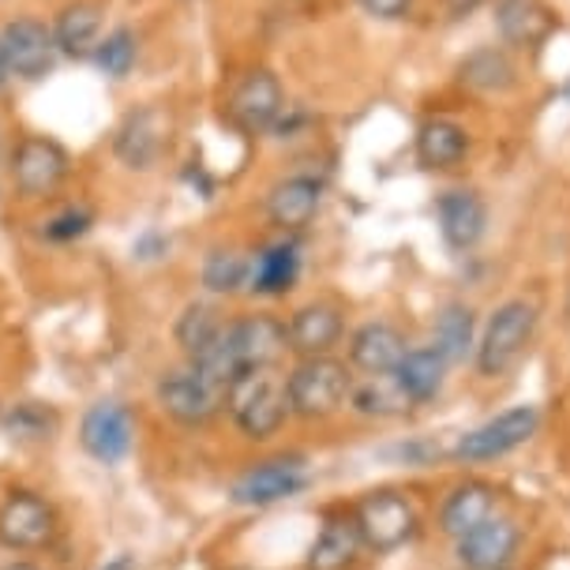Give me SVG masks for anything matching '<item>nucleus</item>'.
<instances>
[{
    "label": "nucleus",
    "instance_id": "f257e3e1",
    "mask_svg": "<svg viewBox=\"0 0 570 570\" xmlns=\"http://www.w3.org/2000/svg\"><path fill=\"white\" fill-rule=\"evenodd\" d=\"M226 410L248 440H271L289 416V394L278 368H244L226 391Z\"/></svg>",
    "mask_w": 570,
    "mask_h": 570
},
{
    "label": "nucleus",
    "instance_id": "f03ea898",
    "mask_svg": "<svg viewBox=\"0 0 570 570\" xmlns=\"http://www.w3.org/2000/svg\"><path fill=\"white\" fill-rule=\"evenodd\" d=\"M285 394H289V413L304 416V421H323L350 402L353 375L334 356H308L289 372Z\"/></svg>",
    "mask_w": 570,
    "mask_h": 570
},
{
    "label": "nucleus",
    "instance_id": "7ed1b4c3",
    "mask_svg": "<svg viewBox=\"0 0 570 570\" xmlns=\"http://www.w3.org/2000/svg\"><path fill=\"white\" fill-rule=\"evenodd\" d=\"M537 331V308L525 301H507L503 308H495V315L488 320V327L476 345V368L481 375H507L522 361V353L529 350Z\"/></svg>",
    "mask_w": 570,
    "mask_h": 570
},
{
    "label": "nucleus",
    "instance_id": "20e7f679",
    "mask_svg": "<svg viewBox=\"0 0 570 570\" xmlns=\"http://www.w3.org/2000/svg\"><path fill=\"white\" fill-rule=\"evenodd\" d=\"M353 522L361 529V541L372 552H399L402 544L413 541L416 533V511L413 503L399 492H372L356 503Z\"/></svg>",
    "mask_w": 570,
    "mask_h": 570
},
{
    "label": "nucleus",
    "instance_id": "39448f33",
    "mask_svg": "<svg viewBox=\"0 0 570 570\" xmlns=\"http://www.w3.org/2000/svg\"><path fill=\"white\" fill-rule=\"evenodd\" d=\"M68 177V150L57 139L46 136H27L16 142L12 150V180L19 196L27 199H46L65 185Z\"/></svg>",
    "mask_w": 570,
    "mask_h": 570
},
{
    "label": "nucleus",
    "instance_id": "423d86ee",
    "mask_svg": "<svg viewBox=\"0 0 570 570\" xmlns=\"http://www.w3.org/2000/svg\"><path fill=\"white\" fill-rule=\"evenodd\" d=\"M537 424H541V413H537L533 405H514V410L499 413L495 421L465 432L462 440H458L454 454L462 458V462H492V458L518 451V446L537 432Z\"/></svg>",
    "mask_w": 570,
    "mask_h": 570
},
{
    "label": "nucleus",
    "instance_id": "0eeeda50",
    "mask_svg": "<svg viewBox=\"0 0 570 570\" xmlns=\"http://www.w3.org/2000/svg\"><path fill=\"white\" fill-rule=\"evenodd\" d=\"M57 518L53 507L35 492H8L0 503V544L12 548V552H38L53 541Z\"/></svg>",
    "mask_w": 570,
    "mask_h": 570
},
{
    "label": "nucleus",
    "instance_id": "6e6552de",
    "mask_svg": "<svg viewBox=\"0 0 570 570\" xmlns=\"http://www.w3.org/2000/svg\"><path fill=\"white\" fill-rule=\"evenodd\" d=\"M282 109H285V95H282L278 76L267 68H259V71H248V76L237 83V90L229 95L226 114L240 131L259 136V131H271L278 125Z\"/></svg>",
    "mask_w": 570,
    "mask_h": 570
},
{
    "label": "nucleus",
    "instance_id": "1a4fd4ad",
    "mask_svg": "<svg viewBox=\"0 0 570 570\" xmlns=\"http://www.w3.org/2000/svg\"><path fill=\"white\" fill-rule=\"evenodd\" d=\"M79 440H83V451L101 465L125 462L131 454V443H136V421H131L128 405L120 402L90 405L83 424H79Z\"/></svg>",
    "mask_w": 570,
    "mask_h": 570
},
{
    "label": "nucleus",
    "instance_id": "9d476101",
    "mask_svg": "<svg viewBox=\"0 0 570 570\" xmlns=\"http://www.w3.org/2000/svg\"><path fill=\"white\" fill-rule=\"evenodd\" d=\"M158 405L177 424L199 428V424L214 421V413H218L222 405H226V394L214 391L207 380H199L196 372L185 368V372L161 375V383H158Z\"/></svg>",
    "mask_w": 570,
    "mask_h": 570
},
{
    "label": "nucleus",
    "instance_id": "9b49d317",
    "mask_svg": "<svg viewBox=\"0 0 570 570\" xmlns=\"http://www.w3.org/2000/svg\"><path fill=\"white\" fill-rule=\"evenodd\" d=\"M0 49H4L16 79H42L60 53L53 42V27L38 23V19H12L0 30Z\"/></svg>",
    "mask_w": 570,
    "mask_h": 570
},
{
    "label": "nucleus",
    "instance_id": "f8f14e48",
    "mask_svg": "<svg viewBox=\"0 0 570 570\" xmlns=\"http://www.w3.org/2000/svg\"><path fill=\"white\" fill-rule=\"evenodd\" d=\"M308 488V470L301 458H274V462H259L233 484V499L240 507H271L282 499H293Z\"/></svg>",
    "mask_w": 570,
    "mask_h": 570
},
{
    "label": "nucleus",
    "instance_id": "ddd939ff",
    "mask_svg": "<svg viewBox=\"0 0 570 570\" xmlns=\"http://www.w3.org/2000/svg\"><path fill=\"white\" fill-rule=\"evenodd\" d=\"M169 117L158 106H142L136 114L125 117V125L117 128L114 150L128 169H150L161 158V150L169 147Z\"/></svg>",
    "mask_w": 570,
    "mask_h": 570
},
{
    "label": "nucleus",
    "instance_id": "4468645a",
    "mask_svg": "<svg viewBox=\"0 0 570 570\" xmlns=\"http://www.w3.org/2000/svg\"><path fill=\"white\" fill-rule=\"evenodd\" d=\"M229 338L240 368H278V361L289 350L285 323L274 315H244V320L229 323Z\"/></svg>",
    "mask_w": 570,
    "mask_h": 570
},
{
    "label": "nucleus",
    "instance_id": "2eb2a0df",
    "mask_svg": "<svg viewBox=\"0 0 570 570\" xmlns=\"http://www.w3.org/2000/svg\"><path fill=\"white\" fill-rule=\"evenodd\" d=\"M518 541H522V533H518L511 518L492 514L488 522H481L473 533H465L458 541V559L470 570H507L518 552Z\"/></svg>",
    "mask_w": 570,
    "mask_h": 570
},
{
    "label": "nucleus",
    "instance_id": "dca6fc26",
    "mask_svg": "<svg viewBox=\"0 0 570 570\" xmlns=\"http://www.w3.org/2000/svg\"><path fill=\"white\" fill-rule=\"evenodd\" d=\"M285 338H289V353H297L301 361L331 356V350L342 338V312L334 304H304V308L293 312Z\"/></svg>",
    "mask_w": 570,
    "mask_h": 570
},
{
    "label": "nucleus",
    "instance_id": "f3484780",
    "mask_svg": "<svg viewBox=\"0 0 570 570\" xmlns=\"http://www.w3.org/2000/svg\"><path fill=\"white\" fill-rule=\"evenodd\" d=\"M435 214H440L443 240L451 244L454 252H470L473 244L484 237L488 210H484V199L476 196V191H465V188L443 191L440 203H435Z\"/></svg>",
    "mask_w": 570,
    "mask_h": 570
},
{
    "label": "nucleus",
    "instance_id": "a211bd4d",
    "mask_svg": "<svg viewBox=\"0 0 570 570\" xmlns=\"http://www.w3.org/2000/svg\"><path fill=\"white\" fill-rule=\"evenodd\" d=\"M320 203H323V185L315 177H285L271 188L267 214L278 229L297 233V229H308L315 222Z\"/></svg>",
    "mask_w": 570,
    "mask_h": 570
},
{
    "label": "nucleus",
    "instance_id": "6ab92c4d",
    "mask_svg": "<svg viewBox=\"0 0 570 570\" xmlns=\"http://www.w3.org/2000/svg\"><path fill=\"white\" fill-rule=\"evenodd\" d=\"M405 353H410L405 350V338L391 323H364L350 338V361L364 375H391L402 364Z\"/></svg>",
    "mask_w": 570,
    "mask_h": 570
},
{
    "label": "nucleus",
    "instance_id": "aec40b11",
    "mask_svg": "<svg viewBox=\"0 0 570 570\" xmlns=\"http://www.w3.org/2000/svg\"><path fill=\"white\" fill-rule=\"evenodd\" d=\"M492 514H495V488L484 481H465L446 495L440 511V529L446 537H454V541H462L465 533H473Z\"/></svg>",
    "mask_w": 570,
    "mask_h": 570
},
{
    "label": "nucleus",
    "instance_id": "412c9836",
    "mask_svg": "<svg viewBox=\"0 0 570 570\" xmlns=\"http://www.w3.org/2000/svg\"><path fill=\"white\" fill-rule=\"evenodd\" d=\"M495 27L507 46H541L556 30L544 0H495Z\"/></svg>",
    "mask_w": 570,
    "mask_h": 570
},
{
    "label": "nucleus",
    "instance_id": "4be33fe9",
    "mask_svg": "<svg viewBox=\"0 0 570 570\" xmlns=\"http://www.w3.org/2000/svg\"><path fill=\"white\" fill-rule=\"evenodd\" d=\"M470 155V136H465L462 125L446 117H432L424 120L421 131H416V161L424 169H454L458 161Z\"/></svg>",
    "mask_w": 570,
    "mask_h": 570
},
{
    "label": "nucleus",
    "instance_id": "5701e85b",
    "mask_svg": "<svg viewBox=\"0 0 570 570\" xmlns=\"http://www.w3.org/2000/svg\"><path fill=\"white\" fill-rule=\"evenodd\" d=\"M364 548L353 518H327L308 548V570H350Z\"/></svg>",
    "mask_w": 570,
    "mask_h": 570
},
{
    "label": "nucleus",
    "instance_id": "b1692460",
    "mask_svg": "<svg viewBox=\"0 0 570 570\" xmlns=\"http://www.w3.org/2000/svg\"><path fill=\"white\" fill-rule=\"evenodd\" d=\"M53 42L65 57H95V49L101 42V8L98 4H68L60 8L57 23H53Z\"/></svg>",
    "mask_w": 570,
    "mask_h": 570
},
{
    "label": "nucleus",
    "instance_id": "393cba45",
    "mask_svg": "<svg viewBox=\"0 0 570 570\" xmlns=\"http://www.w3.org/2000/svg\"><path fill=\"white\" fill-rule=\"evenodd\" d=\"M443 372L446 361L428 345V350H410L402 356V364L394 368V380L402 383V391L410 394L413 405H424L443 391Z\"/></svg>",
    "mask_w": 570,
    "mask_h": 570
},
{
    "label": "nucleus",
    "instance_id": "a878e982",
    "mask_svg": "<svg viewBox=\"0 0 570 570\" xmlns=\"http://www.w3.org/2000/svg\"><path fill=\"white\" fill-rule=\"evenodd\" d=\"M353 410L361 416H402L413 410L410 394L402 391V383L391 375H368L364 383H353L350 394Z\"/></svg>",
    "mask_w": 570,
    "mask_h": 570
},
{
    "label": "nucleus",
    "instance_id": "bb28decb",
    "mask_svg": "<svg viewBox=\"0 0 570 570\" xmlns=\"http://www.w3.org/2000/svg\"><path fill=\"white\" fill-rule=\"evenodd\" d=\"M297 271H301L297 244H274V248H267L252 263V289L263 293V297L289 293L293 282H297Z\"/></svg>",
    "mask_w": 570,
    "mask_h": 570
},
{
    "label": "nucleus",
    "instance_id": "cd10ccee",
    "mask_svg": "<svg viewBox=\"0 0 570 570\" xmlns=\"http://www.w3.org/2000/svg\"><path fill=\"white\" fill-rule=\"evenodd\" d=\"M458 79L465 87L481 90V95H503L514 87V65L503 49H476L473 57H465V65L458 68Z\"/></svg>",
    "mask_w": 570,
    "mask_h": 570
},
{
    "label": "nucleus",
    "instance_id": "c85d7f7f",
    "mask_svg": "<svg viewBox=\"0 0 570 570\" xmlns=\"http://www.w3.org/2000/svg\"><path fill=\"white\" fill-rule=\"evenodd\" d=\"M432 350L443 356L446 364L462 361L465 353L473 350V312L465 304H446L435 320V342Z\"/></svg>",
    "mask_w": 570,
    "mask_h": 570
},
{
    "label": "nucleus",
    "instance_id": "c756f323",
    "mask_svg": "<svg viewBox=\"0 0 570 570\" xmlns=\"http://www.w3.org/2000/svg\"><path fill=\"white\" fill-rule=\"evenodd\" d=\"M0 428L16 443H46L57 432V413L42 402H19L16 410L0 413Z\"/></svg>",
    "mask_w": 570,
    "mask_h": 570
},
{
    "label": "nucleus",
    "instance_id": "7c9ffc66",
    "mask_svg": "<svg viewBox=\"0 0 570 570\" xmlns=\"http://www.w3.org/2000/svg\"><path fill=\"white\" fill-rule=\"evenodd\" d=\"M222 331H226V323L218 320V312H214L210 304H188L173 334H177V345L185 350V356H196L207 350Z\"/></svg>",
    "mask_w": 570,
    "mask_h": 570
},
{
    "label": "nucleus",
    "instance_id": "2f4dec72",
    "mask_svg": "<svg viewBox=\"0 0 570 570\" xmlns=\"http://www.w3.org/2000/svg\"><path fill=\"white\" fill-rule=\"evenodd\" d=\"M248 282H252V267L237 252H210L207 263H203V285L210 293H237Z\"/></svg>",
    "mask_w": 570,
    "mask_h": 570
},
{
    "label": "nucleus",
    "instance_id": "473e14b6",
    "mask_svg": "<svg viewBox=\"0 0 570 570\" xmlns=\"http://www.w3.org/2000/svg\"><path fill=\"white\" fill-rule=\"evenodd\" d=\"M136 53H139V42L128 27H117L114 35H106L95 49V60L98 68L106 71L109 79H125L131 65H136Z\"/></svg>",
    "mask_w": 570,
    "mask_h": 570
},
{
    "label": "nucleus",
    "instance_id": "72a5a7b5",
    "mask_svg": "<svg viewBox=\"0 0 570 570\" xmlns=\"http://www.w3.org/2000/svg\"><path fill=\"white\" fill-rule=\"evenodd\" d=\"M90 226H95V214L87 207H68V210H60L57 218L46 222V237L49 240H76V237H83Z\"/></svg>",
    "mask_w": 570,
    "mask_h": 570
},
{
    "label": "nucleus",
    "instance_id": "f704fd0d",
    "mask_svg": "<svg viewBox=\"0 0 570 570\" xmlns=\"http://www.w3.org/2000/svg\"><path fill=\"white\" fill-rule=\"evenodd\" d=\"M361 8L375 19H402L410 16L413 0H361Z\"/></svg>",
    "mask_w": 570,
    "mask_h": 570
},
{
    "label": "nucleus",
    "instance_id": "c9c22d12",
    "mask_svg": "<svg viewBox=\"0 0 570 570\" xmlns=\"http://www.w3.org/2000/svg\"><path fill=\"white\" fill-rule=\"evenodd\" d=\"M443 4H446V12H451V19H465V16H473L484 0H443Z\"/></svg>",
    "mask_w": 570,
    "mask_h": 570
},
{
    "label": "nucleus",
    "instance_id": "e433bc0d",
    "mask_svg": "<svg viewBox=\"0 0 570 570\" xmlns=\"http://www.w3.org/2000/svg\"><path fill=\"white\" fill-rule=\"evenodd\" d=\"M101 570H136V559H131V556H117L114 563H106Z\"/></svg>",
    "mask_w": 570,
    "mask_h": 570
},
{
    "label": "nucleus",
    "instance_id": "4c0bfd02",
    "mask_svg": "<svg viewBox=\"0 0 570 570\" xmlns=\"http://www.w3.org/2000/svg\"><path fill=\"white\" fill-rule=\"evenodd\" d=\"M8 79H12V68H8V57H4V49H0V90L8 87Z\"/></svg>",
    "mask_w": 570,
    "mask_h": 570
},
{
    "label": "nucleus",
    "instance_id": "58836bf2",
    "mask_svg": "<svg viewBox=\"0 0 570 570\" xmlns=\"http://www.w3.org/2000/svg\"><path fill=\"white\" fill-rule=\"evenodd\" d=\"M4 570H38L35 563H8Z\"/></svg>",
    "mask_w": 570,
    "mask_h": 570
},
{
    "label": "nucleus",
    "instance_id": "ea45409f",
    "mask_svg": "<svg viewBox=\"0 0 570 570\" xmlns=\"http://www.w3.org/2000/svg\"><path fill=\"white\" fill-rule=\"evenodd\" d=\"M563 98H567V101H570V83H567V90H563Z\"/></svg>",
    "mask_w": 570,
    "mask_h": 570
}]
</instances>
